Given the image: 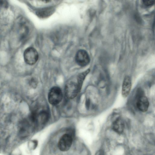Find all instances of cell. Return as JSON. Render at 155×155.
<instances>
[{"label":"cell","instance_id":"obj_3","mask_svg":"<svg viewBox=\"0 0 155 155\" xmlns=\"http://www.w3.org/2000/svg\"><path fill=\"white\" fill-rule=\"evenodd\" d=\"M81 89L77 82L71 81L68 82L65 87V93L66 97L69 99L75 97Z\"/></svg>","mask_w":155,"mask_h":155},{"label":"cell","instance_id":"obj_7","mask_svg":"<svg viewBox=\"0 0 155 155\" xmlns=\"http://www.w3.org/2000/svg\"><path fill=\"white\" fill-rule=\"evenodd\" d=\"M131 88V81L130 77L126 76L124 78L122 87L121 94L123 97H127L129 95Z\"/></svg>","mask_w":155,"mask_h":155},{"label":"cell","instance_id":"obj_11","mask_svg":"<svg viewBox=\"0 0 155 155\" xmlns=\"http://www.w3.org/2000/svg\"><path fill=\"white\" fill-rule=\"evenodd\" d=\"M142 3L143 5L146 7H150L154 4V1L143 0L142 1Z\"/></svg>","mask_w":155,"mask_h":155},{"label":"cell","instance_id":"obj_10","mask_svg":"<svg viewBox=\"0 0 155 155\" xmlns=\"http://www.w3.org/2000/svg\"><path fill=\"white\" fill-rule=\"evenodd\" d=\"M90 71V69H88L86 71L79 74L77 78V83L81 89L84 81L86 76Z\"/></svg>","mask_w":155,"mask_h":155},{"label":"cell","instance_id":"obj_6","mask_svg":"<svg viewBox=\"0 0 155 155\" xmlns=\"http://www.w3.org/2000/svg\"><path fill=\"white\" fill-rule=\"evenodd\" d=\"M136 104L140 111L145 112L147 110L149 103L147 97L143 94H141L138 96Z\"/></svg>","mask_w":155,"mask_h":155},{"label":"cell","instance_id":"obj_2","mask_svg":"<svg viewBox=\"0 0 155 155\" xmlns=\"http://www.w3.org/2000/svg\"><path fill=\"white\" fill-rule=\"evenodd\" d=\"M25 62L30 65L35 64L38 59V54L37 50L32 47H29L25 49L24 54Z\"/></svg>","mask_w":155,"mask_h":155},{"label":"cell","instance_id":"obj_5","mask_svg":"<svg viewBox=\"0 0 155 155\" xmlns=\"http://www.w3.org/2000/svg\"><path fill=\"white\" fill-rule=\"evenodd\" d=\"M75 59L77 63L81 67H84L88 65L90 60L87 52L83 49L79 50L77 52Z\"/></svg>","mask_w":155,"mask_h":155},{"label":"cell","instance_id":"obj_8","mask_svg":"<svg viewBox=\"0 0 155 155\" xmlns=\"http://www.w3.org/2000/svg\"><path fill=\"white\" fill-rule=\"evenodd\" d=\"M113 130L118 134L121 133L123 131L124 124L123 121L120 118L117 119L112 125Z\"/></svg>","mask_w":155,"mask_h":155},{"label":"cell","instance_id":"obj_12","mask_svg":"<svg viewBox=\"0 0 155 155\" xmlns=\"http://www.w3.org/2000/svg\"><path fill=\"white\" fill-rule=\"evenodd\" d=\"M98 155H104V153L103 151H100L98 153Z\"/></svg>","mask_w":155,"mask_h":155},{"label":"cell","instance_id":"obj_9","mask_svg":"<svg viewBox=\"0 0 155 155\" xmlns=\"http://www.w3.org/2000/svg\"><path fill=\"white\" fill-rule=\"evenodd\" d=\"M54 11V9L51 7L40 9L36 12L38 16L41 18L48 17L51 15Z\"/></svg>","mask_w":155,"mask_h":155},{"label":"cell","instance_id":"obj_4","mask_svg":"<svg viewBox=\"0 0 155 155\" xmlns=\"http://www.w3.org/2000/svg\"><path fill=\"white\" fill-rule=\"evenodd\" d=\"M72 141V137L70 134H64L61 137L58 141V148L62 151H66L68 150L71 147Z\"/></svg>","mask_w":155,"mask_h":155},{"label":"cell","instance_id":"obj_1","mask_svg":"<svg viewBox=\"0 0 155 155\" xmlns=\"http://www.w3.org/2000/svg\"><path fill=\"white\" fill-rule=\"evenodd\" d=\"M62 98V92L59 87L55 86L50 89L48 94V100L51 104H58L61 101Z\"/></svg>","mask_w":155,"mask_h":155}]
</instances>
